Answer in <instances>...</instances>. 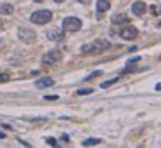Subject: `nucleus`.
<instances>
[{
	"instance_id": "obj_26",
	"label": "nucleus",
	"mask_w": 161,
	"mask_h": 148,
	"mask_svg": "<svg viewBox=\"0 0 161 148\" xmlns=\"http://www.w3.org/2000/svg\"><path fill=\"white\" fill-rule=\"evenodd\" d=\"M33 2H38V4H40V2H45V0H33Z\"/></svg>"
},
{
	"instance_id": "obj_21",
	"label": "nucleus",
	"mask_w": 161,
	"mask_h": 148,
	"mask_svg": "<svg viewBox=\"0 0 161 148\" xmlns=\"http://www.w3.org/2000/svg\"><path fill=\"white\" fill-rule=\"evenodd\" d=\"M45 99H49V101H56L57 96L56 94H50V96H45Z\"/></svg>"
},
{
	"instance_id": "obj_13",
	"label": "nucleus",
	"mask_w": 161,
	"mask_h": 148,
	"mask_svg": "<svg viewBox=\"0 0 161 148\" xmlns=\"http://www.w3.org/2000/svg\"><path fill=\"white\" fill-rule=\"evenodd\" d=\"M101 143V140H97V138H88V140L83 141V146H92V145H99Z\"/></svg>"
},
{
	"instance_id": "obj_2",
	"label": "nucleus",
	"mask_w": 161,
	"mask_h": 148,
	"mask_svg": "<svg viewBox=\"0 0 161 148\" xmlns=\"http://www.w3.org/2000/svg\"><path fill=\"white\" fill-rule=\"evenodd\" d=\"M30 19H31V23H35V25H45L52 19V12L50 11H37L31 14Z\"/></svg>"
},
{
	"instance_id": "obj_14",
	"label": "nucleus",
	"mask_w": 161,
	"mask_h": 148,
	"mask_svg": "<svg viewBox=\"0 0 161 148\" xmlns=\"http://www.w3.org/2000/svg\"><path fill=\"white\" fill-rule=\"evenodd\" d=\"M116 82H118V77H114V79H109V80H106V82H102L101 87L102 89H108L109 85H113V84H116Z\"/></svg>"
},
{
	"instance_id": "obj_4",
	"label": "nucleus",
	"mask_w": 161,
	"mask_h": 148,
	"mask_svg": "<svg viewBox=\"0 0 161 148\" xmlns=\"http://www.w3.org/2000/svg\"><path fill=\"white\" fill-rule=\"evenodd\" d=\"M18 37L21 42H26V44H31V42H35V38H37V33H35L33 30H30V28H19L18 30Z\"/></svg>"
},
{
	"instance_id": "obj_16",
	"label": "nucleus",
	"mask_w": 161,
	"mask_h": 148,
	"mask_svg": "<svg viewBox=\"0 0 161 148\" xmlns=\"http://www.w3.org/2000/svg\"><path fill=\"white\" fill-rule=\"evenodd\" d=\"M151 12H153L154 16H161V5H158V7H151Z\"/></svg>"
},
{
	"instance_id": "obj_19",
	"label": "nucleus",
	"mask_w": 161,
	"mask_h": 148,
	"mask_svg": "<svg viewBox=\"0 0 161 148\" xmlns=\"http://www.w3.org/2000/svg\"><path fill=\"white\" fill-rule=\"evenodd\" d=\"M7 80H9L7 73H0V82H7Z\"/></svg>"
},
{
	"instance_id": "obj_9",
	"label": "nucleus",
	"mask_w": 161,
	"mask_h": 148,
	"mask_svg": "<svg viewBox=\"0 0 161 148\" xmlns=\"http://www.w3.org/2000/svg\"><path fill=\"white\" fill-rule=\"evenodd\" d=\"M54 85V80L50 77H45V79H40L37 80V87L38 89H45V87H52Z\"/></svg>"
},
{
	"instance_id": "obj_7",
	"label": "nucleus",
	"mask_w": 161,
	"mask_h": 148,
	"mask_svg": "<svg viewBox=\"0 0 161 148\" xmlns=\"http://www.w3.org/2000/svg\"><path fill=\"white\" fill-rule=\"evenodd\" d=\"M146 11H147V5L144 4V2H133L132 4V12H133L135 16H142V14H146Z\"/></svg>"
},
{
	"instance_id": "obj_17",
	"label": "nucleus",
	"mask_w": 161,
	"mask_h": 148,
	"mask_svg": "<svg viewBox=\"0 0 161 148\" xmlns=\"http://www.w3.org/2000/svg\"><path fill=\"white\" fill-rule=\"evenodd\" d=\"M90 92H92V89H80V91L78 92H76V94H78V96H83V94H90Z\"/></svg>"
},
{
	"instance_id": "obj_6",
	"label": "nucleus",
	"mask_w": 161,
	"mask_h": 148,
	"mask_svg": "<svg viewBox=\"0 0 161 148\" xmlns=\"http://www.w3.org/2000/svg\"><path fill=\"white\" fill-rule=\"evenodd\" d=\"M120 35H121V38H125V40H133V38L137 37V28L128 25V26H125L123 30L120 31Z\"/></svg>"
},
{
	"instance_id": "obj_8",
	"label": "nucleus",
	"mask_w": 161,
	"mask_h": 148,
	"mask_svg": "<svg viewBox=\"0 0 161 148\" xmlns=\"http://www.w3.org/2000/svg\"><path fill=\"white\" fill-rule=\"evenodd\" d=\"M47 38L52 42H61L64 38V30H52V31H47Z\"/></svg>"
},
{
	"instance_id": "obj_24",
	"label": "nucleus",
	"mask_w": 161,
	"mask_h": 148,
	"mask_svg": "<svg viewBox=\"0 0 161 148\" xmlns=\"http://www.w3.org/2000/svg\"><path fill=\"white\" fill-rule=\"evenodd\" d=\"M0 30H4V23H2V19H0Z\"/></svg>"
},
{
	"instance_id": "obj_11",
	"label": "nucleus",
	"mask_w": 161,
	"mask_h": 148,
	"mask_svg": "<svg viewBox=\"0 0 161 148\" xmlns=\"http://www.w3.org/2000/svg\"><path fill=\"white\" fill-rule=\"evenodd\" d=\"M14 12V7L11 4H2L0 5V16H9Z\"/></svg>"
},
{
	"instance_id": "obj_12",
	"label": "nucleus",
	"mask_w": 161,
	"mask_h": 148,
	"mask_svg": "<svg viewBox=\"0 0 161 148\" xmlns=\"http://www.w3.org/2000/svg\"><path fill=\"white\" fill-rule=\"evenodd\" d=\"M109 9V0H97V12H104Z\"/></svg>"
},
{
	"instance_id": "obj_10",
	"label": "nucleus",
	"mask_w": 161,
	"mask_h": 148,
	"mask_svg": "<svg viewBox=\"0 0 161 148\" xmlns=\"http://www.w3.org/2000/svg\"><path fill=\"white\" fill-rule=\"evenodd\" d=\"M113 23H114V25L128 23V16L127 14H114V16H113Z\"/></svg>"
},
{
	"instance_id": "obj_5",
	"label": "nucleus",
	"mask_w": 161,
	"mask_h": 148,
	"mask_svg": "<svg viewBox=\"0 0 161 148\" xmlns=\"http://www.w3.org/2000/svg\"><path fill=\"white\" fill-rule=\"evenodd\" d=\"M59 59H61V51L52 49L43 56V65H54V63H57Z\"/></svg>"
},
{
	"instance_id": "obj_20",
	"label": "nucleus",
	"mask_w": 161,
	"mask_h": 148,
	"mask_svg": "<svg viewBox=\"0 0 161 148\" xmlns=\"http://www.w3.org/2000/svg\"><path fill=\"white\" fill-rule=\"evenodd\" d=\"M139 59H140V56H133V58H130V59H128V65H132V63H137Z\"/></svg>"
},
{
	"instance_id": "obj_23",
	"label": "nucleus",
	"mask_w": 161,
	"mask_h": 148,
	"mask_svg": "<svg viewBox=\"0 0 161 148\" xmlns=\"http://www.w3.org/2000/svg\"><path fill=\"white\" fill-rule=\"evenodd\" d=\"M156 91H161V82L156 84Z\"/></svg>"
},
{
	"instance_id": "obj_15",
	"label": "nucleus",
	"mask_w": 161,
	"mask_h": 148,
	"mask_svg": "<svg viewBox=\"0 0 161 148\" xmlns=\"http://www.w3.org/2000/svg\"><path fill=\"white\" fill-rule=\"evenodd\" d=\"M101 73H102V70H97V72H94V73H90V75L87 77L85 80H92V79H95V77H99V75H101Z\"/></svg>"
},
{
	"instance_id": "obj_1",
	"label": "nucleus",
	"mask_w": 161,
	"mask_h": 148,
	"mask_svg": "<svg viewBox=\"0 0 161 148\" xmlns=\"http://www.w3.org/2000/svg\"><path fill=\"white\" fill-rule=\"evenodd\" d=\"M111 47V44H109L108 40H102V38H99V40L92 42V44H87V46L82 47V52L87 54V52H102V51L109 49Z\"/></svg>"
},
{
	"instance_id": "obj_3",
	"label": "nucleus",
	"mask_w": 161,
	"mask_h": 148,
	"mask_svg": "<svg viewBox=\"0 0 161 148\" xmlns=\"http://www.w3.org/2000/svg\"><path fill=\"white\" fill-rule=\"evenodd\" d=\"M82 28V21L78 18H66L63 21V30L66 31H78Z\"/></svg>"
},
{
	"instance_id": "obj_18",
	"label": "nucleus",
	"mask_w": 161,
	"mask_h": 148,
	"mask_svg": "<svg viewBox=\"0 0 161 148\" xmlns=\"http://www.w3.org/2000/svg\"><path fill=\"white\" fill-rule=\"evenodd\" d=\"M45 143H47V145H50V146H56V145H57V141L54 140V138H47V140H45Z\"/></svg>"
},
{
	"instance_id": "obj_22",
	"label": "nucleus",
	"mask_w": 161,
	"mask_h": 148,
	"mask_svg": "<svg viewBox=\"0 0 161 148\" xmlns=\"http://www.w3.org/2000/svg\"><path fill=\"white\" fill-rule=\"evenodd\" d=\"M80 4H83V5H87V4H90V2H92V0H78Z\"/></svg>"
},
{
	"instance_id": "obj_25",
	"label": "nucleus",
	"mask_w": 161,
	"mask_h": 148,
	"mask_svg": "<svg viewBox=\"0 0 161 148\" xmlns=\"http://www.w3.org/2000/svg\"><path fill=\"white\" fill-rule=\"evenodd\" d=\"M54 2H57V4H63L64 0H54Z\"/></svg>"
}]
</instances>
